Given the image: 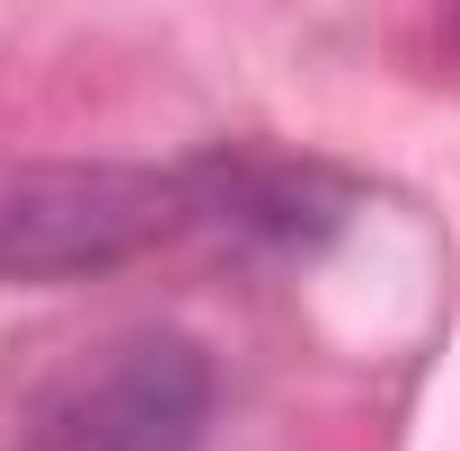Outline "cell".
<instances>
[{"label":"cell","instance_id":"cell-2","mask_svg":"<svg viewBox=\"0 0 460 451\" xmlns=\"http://www.w3.org/2000/svg\"><path fill=\"white\" fill-rule=\"evenodd\" d=\"M213 354L177 328H133L80 354L27 407L18 451H204Z\"/></svg>","mask_w":460,"mask_h":451},{"label":"cell","instance_id":"cell-3","mask_svg":"<svg viewBox=\"0 0 460 451\" xmlns=\"http://www.w3.org/2000/svg\"><path fill=\"white\" fill-rule=\"evenodd\" d=\"M186 186H195V230H222L257 257H319L363 186L328 160H301V151H266V142H213L186 160Z\"/></svg>","mask_w":460,"mask_h":451},{"label":"cell","instance_id":"cell-1","mask_svg":"<svg viewBox=\"0 0 460 451\" xmlns=\"http://www.w3.org/2000/svg\"><path fill=\"white\" fill-rule=\"evenodd\" d=\"M195 230L186 160H45L0 169V283H80Z\"/></svg>","mask_w":460,"mask_h":451}]
</instances>
